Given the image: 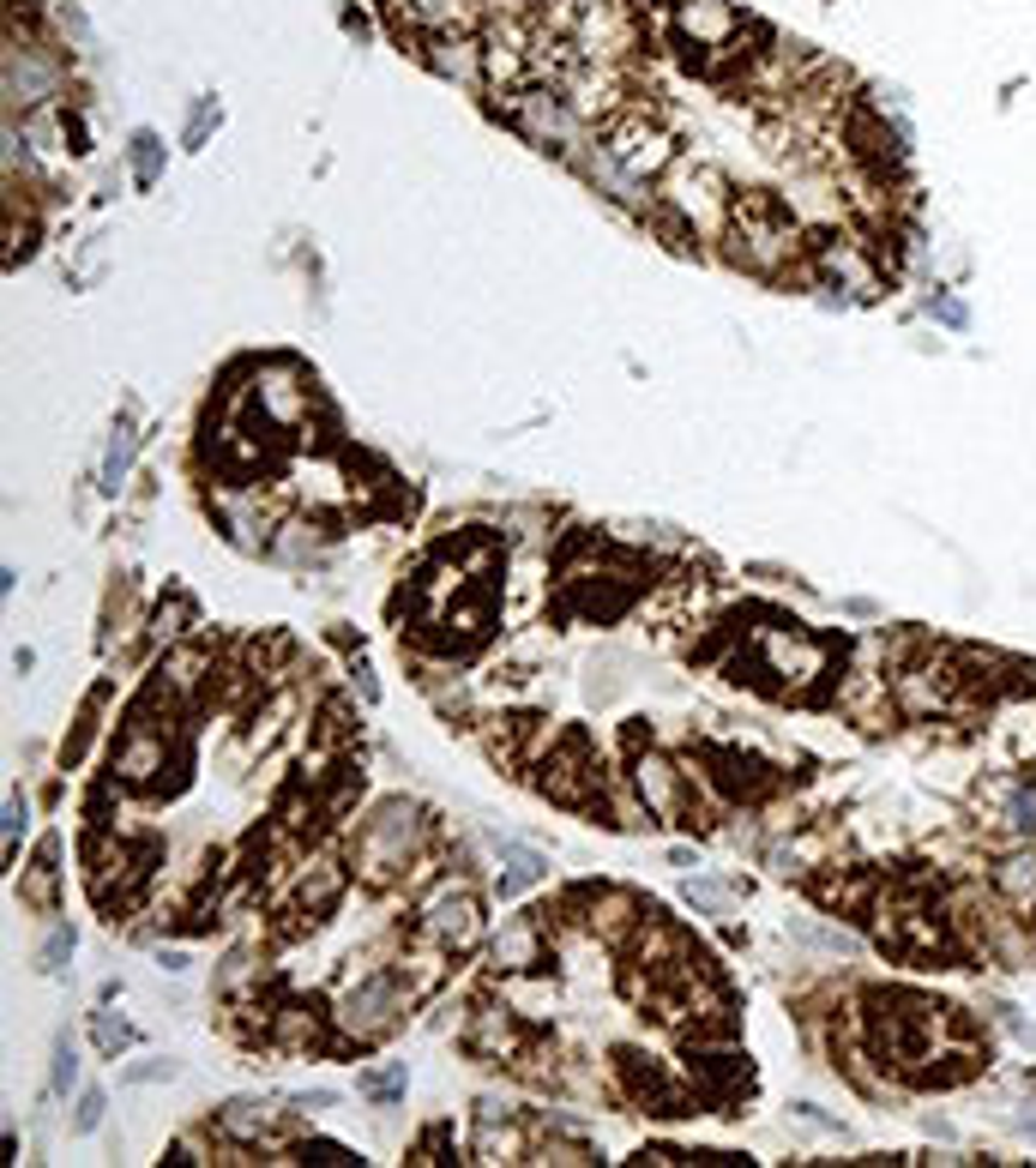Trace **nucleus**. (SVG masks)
<instances>
[{
  "mask_svg": "<svg viewBox=\"0 0 1036 1168\" xmlns=\"http://www.w3.org/2000/svg\"><path fill=\"white\" fill-rule=\"evenodd\" d=\"M296 1156H301V1163H338V1168H344V1163H356V1156L344 1151V1145H326V1138H319V1145H301Z\"/></svg>",
  "mask_w": 1036,
  "mask_h": 1168,
  "instance_id": "11",
  "label": "nucleus"
},
{
  "mask_svg": "<svg viewBox=\"0 0 1036 1168\" xmlns=\"http://www.w3.org/2000/svg\"><path fill=\"white\" fill-rule=\"evenodd\" d=\"M789 253H796V223L784 218V205L748 193L736 205V259H748L753 271H778V259Z\"/></svg>",
  "mask_w": 1036,
  "mask_h": 1168,
  "instance_id": "2",
  "label": "nucleus"
},
{
  "mask_svg": "<svg viewBox=\"0 0 1036 1168\" xmlns=\"http://www.w3.org/2000/svg\"><path fill=\"white\" fill-rule=\"evenodd\" d=\"M476 898H470L465 885H440L435 898H428V910H422V940H435L440 951H465L470 940H476Z\"/></svg>",
  "mask_w": 1036,
  "mask_h": 1168,
  "instance_id": "3",
  "label": "nucleus"
},
{
  "mask_svg": "<svg viewBox=\"0 0 1036 1168\" xmlns=\"http://www.w3.org/2000/svg\"><path fill=\"white\" fill-rule=\"evenodd\" d=\"M868 1042L880 1054V1067L922 1078V1085H958L988 1060V1048L964 1030L953 1006L922 1000V994H874Z\"/></svg>",
  "mask_w": 1036,
  "mask_h": 1168,
  "instance_id": "1",
  "label": "nucleus"
},
{
  "mask_svg": "<svg viewBox=\"0 0 1036 1168\" xmlns=\"http://www.w3.org/2000/svg\"><path fill=\"white\" fill-rule=\"evenodd\" d=\"M362 1090H368V1096H398V1090H404V1067L368 1072V1078H362Z\"/></svg>",
  "mask_w": 1036,
  "mask_h": 1168,
  "instance_id": "10",
  "label": "nucleus"
},
{
  "mask_svg": "<svg viewBox=\"0 0 1036 1168\" xmlns=\"http://www.w3.org/2000/svg\"><path fill=\"white\" fill-rule=\"evenodd\" d=\"M410 832H417V819L404 814V807H386L380 825H374L368 837H362V868L374 873V880H386L392 868H404V850H410Z\"/></svg>",
  "mask_w": 1036,
  "mask_h": 1168,
  "instance_id": "4",
  "label": "nucleus"
},
{
  "mask_svg": "<svg viewBox=\"0 0 1036 1168\" xmlns=\"http://www.w3.org/2000/svg\"><path fill=\"white\" fill-rule=\"evenodd\" d=\"M97 1042H103V1048H115V1042H127V1030H121V1024H109V1019H97Z\"/></svg>",
  "mask_w": 1036,
  "mask_h": 1168,
  "instance_id": "12",
  "label": "nucleus"
},
{
  "mask_svg": "<svg viewBox=\"0 0 1036 1168\" xmlns=\"http://www.w3.org/2000/svg\"><path fill=\"white\" fill-rule=\"evenodd\" d=\"M639 795H645V807H652V814L669 819L675 807H681V777H675L663 759H652V753H645V759H639Z\"/></svg>",
  "mask_w": 1036,
  "mask_h": 1168,
  "instance_id": "7",
  "label": "nucleus"
},
{
  "mask_svg": "<svg viewBox=\"0 0 1036 1168\" xmlns=\"http://www.w3.org/2000/svg\"><path fill=\"white\" fill-rule=\"evenodd\" d=\"M711 759H718V784L723 789H736V795H753V789H766L771 777H766V765H753V759H736V753H718L711 747Z\"/></svg>",
  "mask_w": 1036,
  "mask_h": 1168,
  "instance_id": "9",
  "label": "nucleus"
},
{
  "mask_svg": "<svg viewBox=\"0 0 1036 1168\" xmlns=\"http://www.w3.org/2000/svg\"><path fill=\"white\" fill-rule=\"evenodd\" d=\"M501 862H506V880H501L506 898H513V891H524L531 880H543V868H549V862H543L536 850H524V843H501Z\"/></svg>",
  "mask_w": 1036,
  "mask_h": 1168,
  "instance_id": "8",
  "label": "nucleus"
},
{
  "mask_svg": "<svg viewBox=\"0 0 1036 1168\" xmlns=\"http://www.w3.org/2000/svg\"><path fill=\"white\" fill-rule=\"evenodd\" d=\"M495 964H501V969H536V964H543V928H536V921H513V928H501V940H495Z\"/></svg>",
  "mask_w": 1036,
  "mask_h": 1168,
  "instance_id": "6",
  "label": "nucleus"
},
{
  "mask_svg": "<svg viewBox=\"0 0 1036 1168\" xmlns=\"http://www.w3.org/2000/svg\"><path fill=\"white\" fill-rule=\"evenodd\" d=\"M392 1006H398V988L386 982V976H374V982H362L350 1000H344V1024H350L356 1036H374L386 1019H392Z\"/></svg>",
  "mask_w": 1036,
  "mask_h": 1168,
  "instance_id": "5",
  "label": "nucleus"
}]
</instances>
